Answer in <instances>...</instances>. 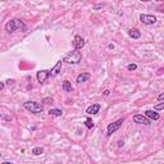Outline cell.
Listing matches in <instances>:
<instances>
[{
    "label": "cell",
    "instance_id": "4316f807",
    "mask_svg": "<svg viewBox=\"0 0 164 164\" xmlns=\"http://www.w3.org/2000/svg\"><path fill=\"white\" fill-rule=\"evenodd\" d=\"M155 2H159L160 3V2H163V0H155Z\"/></svg>",
    "mask_w": 164,
    "mask_h": 164
},
{
    "label": "cell",
    "instance_id": "9a60e30c",
    "mask_svg": "<svg viewBox=\"0 0 164 164\" xmlns=\"http://www.w3.org/2000/svg\"><path fill=\"white\" fill-rule=\"evenodd\" d=\"M63 114V110L62 109H58V108H54V109H50L49 110V115L51 117H60Z\"/></svg>",
    "mask_w": 164,
    "mask_h": 164
},
{
    "label": "cell",
    "instance_id": "52a82bcc",
    "mask_svg": "<svg viewBox=\"0 0 164 164\" xmlns=\"http://www.w3.org/2000/svg\"><path fill=\"white\" fill-rule=\"evenodd\" d=\"M134 122L138 123V124H145V126H147V124L151 123V121L149 118H146L144 114H135L134 115Z\"/></svg>",
    "mask_w": 164,
    "mask_h": 164
},
{
    "label": "cell",
    "instance_id": "e0dca14e",
    "mask_svg": "<svg viewBox=\"0 0 164 164\" xmlns=\"http://www.w3.org/2000/svg\"><path fill=\"white\" fill-rule=\"evenodd\" d=\"M85 126L87 127L89 130H91V128L94 127V122H92V119H91V118H87V119H86V121H85Z\"/></svg>",
    "mask_w": 164,
    "mask_h": 164
},
{
    "label": "cell",
    "instance_id": "9c48e42d",
    "mask_svg": "<svg viewBox=\"0 0 164 164\" xmlns=\"http://www.w3.org/2000/svg\"><path fill=\"white\" fill-rule=\"evenodd\" d=\"M144 115L146 117V118H149L150 121H158V119L160 118L159 113L155 112L154 109H153V110H150V109H149V110H145V112H144Z\"/></svg>",
    "mask_w": 164,
    "mask_h": 164
},
{
    "label": "cell",
    "instance_id": "ffe728a7",
    "mask_svg": "<svg viewBox=\"0 0 164 164\" xmlns=\"http://www.w3.org/2000/svg\"><path fill=\"white\" fill-rule=\"evenodd\" d=\"M42 103L44 104H53L54 103V100H53V98H45V99H42Z\"/></svg>",
    "mask_w": 164,
    "mask_h": 164
},
{
    "label": "cell",
    "instance_id": "484cf974",
    "mask_svg": "<svg viewBox=\"0 0 164 164\" xmlns=\"http://www.w3.org/2000/svg\"><path fill=\"white\" fill-rule=\"evenodd\" d=\"M140 2H142V3H146V2H150V0H140Z\"/></svg>",
    "mask_w": 164,
    "mask_h": 164
},
{
    "label": "cell",
    "instance_id": "5bb4252c",
    "mask_svg": "<svg viewBox=\"0 0 164 164\" xmlns=\"http://www.w3.org/2000/svg\"><path fill=\"white\" fill-rule=\"evenodd\" d=\"M62 89H63V91H66V92H72V90H73L72 83L69 82L68 80L63 81V83H62Z\"/></svg>",
    "mask_w": 164,
    "mask_h": 164
},
{
    "label": "cell",
    "instance_id": "d4e9b609",
    "mask_svg": "<svg viewBox=\"0 0 164 164\" xmlns=\"http://www.w3.org/2000/svg\"><path fill=\"white\" fill-rule=\"evenodd\" d=\"M108 48H109V49H114V45H113V44H110V45L108 46Z\"/></svg>",
    "mask_w": 164,
    "mask_h": 164
},
{
    "label": "cell",
    "instance_id": "7402d4cb",
    "mask_svg": "<svg viewBox=\"0 0 164 164\" xmlns=\"http://www.w3.org/2000/svg\"><path fill=\"white\" fill-rule=\"evenodd\" d=\"M103 94H104V96H109V95H110V91H109V90H105Z\"/></svg>",
    "mask_w": 164,
    "mask_h": 164
},
{
    "label": "cell",
    "instance_id": "83f0119b",
    "mask_svg": "<svg viewBox=\"0 0 164 164\" xmlns=\"http://www.w3.org/2000/svg\"><path fill=\"white\" fill-rule=\"evenodd\" d=\"M0 157H2V154H0Z\"/></svg>",
    "mask_w": 164,
    "mask_h": 164
},
{
    "label": "cell",
    "instance_id": "277c9868",
    "mask_svg": "<svg viewBox=\"0 0 164 164\" xmlns=\"http://www.w3.org/2000/svg\"><path fill=\"white\" fill-rule=\"evenodd\" d=\"M123 123H124V118H121V119L115 121V122H113V123H109L108 127H106V135H108V136L113 135L115 131H118V130L122 127Z\"/></svg>",
    "mask_w": 164,
    "mask_h": 164
},
{
    "label": "cell",
    "instance_id": "44dd1931",
    "mask_svg": "<svg viewBox=\"0 0 164 164\" xmlns=\"http://www.w3.org/2000/svg\"><path fill=\"white\" fill-rule=\"evenodd\" d=\"M158 100H159V101H163V100H164V94H163V92L158 96Z\"/></svg>",
    "mask_w": 164,
    "mask_h": 164
},
{
    "label": "cell",
    "instance_id": "7c38bea8",
    "mask_svg": "<svg viewBox=\"0 0 164 164\" xmlns=\"http://www.w3.org/2000/svg\"><path fill=\"white\" fill-rule=\"evenodd\" d=\"M90 78H91V73H90V72H83V73H81V74L77 76L76 82H77V83H82V82L89 81Z\"/></svg>",
    "mask_w": 164,
    "mask_h": 164
},
{
    "label": "cell",
    "instance_id": "4fadbf2b",
    "mask_svg": "<svg viewBox=\"0 0 164 164\" xmlns=\"http://www.w3.org/2000/svg\"><path fill=\"white\" fill-rule=\"evenodd\" d=\"M128 35H130V37L135 38V40H137V38L141 37V32H140L137 28H131V30L128 31Z\"/></svg>",
    "mask_w": 164,
    "mask_h": 164
},
{
    "label": "cell",
    "instance_id": "8992f818",
    "mask_svg": "<svg viewBox=\"0 0 164 164\" xmlns=\"http://www.w3.org/2000/svg\"><path fill=\"white\" fill-rule=\"evenodd\" d=\"M49 77H50V73H49L48 69H41V71H38L37 74H36V78H37V81L40 82V83L46 82Z\"/></svg>",
    "mask_w": 164,
    "mask_h": 164
},
{
    "label": "cell",
    "instance_id": "5b68a950",
    "mask_svg": "<svg viewBox=\"0 0 164 164\" xmlns=\"http://www.w3.org/2000/svg\"><path fill=\"white\" fill-rule=\"evenodd\" d=\"M140 21H141L144 25H154V23H157V17L155 15H151V14H141L140 15Z\"/></svg>",
    "mask_w": 164,
    "mask_h": 164
},
{
    "label": "cell",
    "instance_id": "8fae6325",
    "mask_svg": "<svg viewBox=\"0 0 164 164\" xmlns=\"http://www.w3.org/2000/svg\"><path fill=\"white\" fill-rule=\"evenodd\" d=\"M62 63H63V60H58V62H57V64L51 68V71H49V73H50V76H51V77L58 76V74H59L60 69H62Z\"/></svg>",
    "mask_w": 164,
    "mask_h": 164
},
{
    "label": "cell",
    "instance_id": "2e32d148",
    "mask_svg": "<svg viewBox=\"0 0 164 164\" xmlns=\"http://www.w3.org/2000/svg\"><path fill=\"white\" fill-rule=\"evenodd\" d=\"M42 153H44L42 147H34V149H32V154L34 155H41Z\"/></svg>",
    "mask_w": 164,
    "mask_h": 164
},
{
    "label": "cell",
    "instance_id": "cb8c5ba5",
    "mask_svg": "<svg viewBox=\"0 0 164 164\" xmlns=\"http://www.w3.org/2000/svg\"><path fill=\"white\" fill-rule=\"evenodd\" d=\"M4 86H5L4 82H0V90H3V89H4Z\"/></svg>",
    "mask_w": 164,
    "mask_h": 164
},
{
    "label": "cell",
    "instance_id": "603a6c76",
    "mask_svg": "<svg viewBox=\"0 0 164 164\" xmlns=\"http://www.w3.org/2000/svg\"><path fill=\"white\" fill-rule=\"evenodd\" d=\"M100 8H103V5H95L94 6V10H98V9H100Z\"/></svg>",
    "mask_w": 164,
    "mask_h": 164
},
{
    "label": "cell",
    "instance_id": "ac0fdd59",
    "mask_svg": "<svg viewBox=\"0 0 164 164\" xmlns=\"http://www.w3.org/2000/svg\"><path fill=\"white\" fill-rule=\"evenodd\" d=\"M163 109H164V103H163V101H160V104L154 106V110L155 112H160V110H163Z\"/></svg>",
    "mask_w": 164,
    "mask_h": 164
},
{
    "label": "cell",
    "instance_id": "3957f363",
    "mask_svg": "<svg viewBox=\"0 0 164 164\" xmlns=\"http://www.w3.org/2000/svg\"><path fill=\"white\" fill-rule=\"evenodd\" d=\"M23 108L34 114H38V113L44 112V106L40 103H37V101H26V103L23 104Z\"/></svg>",
    "mask_w": 164,
    "mask_h": 164
},
{
    "label": "cell",
    "instance_id": "7a4b0ae2",
    "mask_svg": "<svg viewBox=\"0 0 164 164\" xmlns=\"http://www.w3.org/2000/svg\"><path fill=\"white\" fill-rule=\"evenodd\" d=\"M82 59V54L78 49H73L72 51H69L67 55L62 59L64 63H68V64H78Z\"/></svg>",
    "mask_w": 164,
    "mask_h": 164
},
{
    "label": "cell",
    "instance_id": "ba28073f",
    "mask_svg": "<svg viewBox=\"0 0 164 164\" xmlns=\"http://www.w3.org/2000/svg\"><path fill=\"white\" fill-rule=\"evenodd\" d=\"M73 46H74V49H82L83 46H85V40L82 38V36L80 35H76L74 38H73Z\"/></svg>",
    "mask_w": 164,
    "mask_h": 164
},
{
    "label": "cell",
    "instance_id": "6da1fadb",
    "mask_svg": "<svg viewBox=\"0 0 164 164\" xmlns=\"http://www.w3.org/2000/svg\"><path fill=\"white\" fill-rule=\"evenodd\" d=\"M5 31L8 34H13L15 31H21V32H26L27 31V26L25 22H22L21 19H10L5 23Z\"/></svg>",
    "mask_w": 164,
    "mask_h": 164
},
{
    "label": "cell",
    "instance_id": "d6986e66",
    "mask_svg": "<svg viewBox=\"0 0 164 164\" xmlns=\"http://www.w3.org/2000/svg\"><path fill=\"white\" fill-rule=\"evenodd\" d=\"M127 69H128V71H136V69H137V66H136L135 63H131V64L127 66Z\"/></svg>",
    "mask_w": 164,
    "mask_h": 164
},
{
    "label": "cell",
    "instance_id": "30bf717a",
    "mask_svg": "<svg viewBox=\"0 0 164 164\" xmlns=\"http://www.w3.org/2000/svg\"><path fill=\"white\" fill-rule=\"evenodd\" d=\"M100 104H92L90 105L87 109H86V114H89V115H94V114H98L99 110H100Z\"/></svg>",
    "mask_w": 164,
    "mask_h": 164
}]
</instances>
